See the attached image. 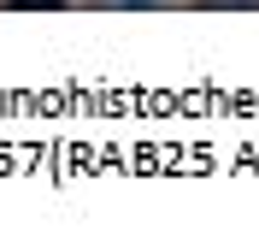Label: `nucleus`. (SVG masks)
Instances as JSON below:
<instances>
[{"mask_svg":"<svg viewBox=\"0 0 259 248\" xmlns=\"http://www.w3.org/2000/svg\"><path fill=\"white\" fill-rule=\"evenodd\" d=\"M12 6H59V0H12Z\"/></svg>","mask_w":259,"mask_h":248,"instance_id":"nucleus-1","label":"nucleus"}]
</instances>
